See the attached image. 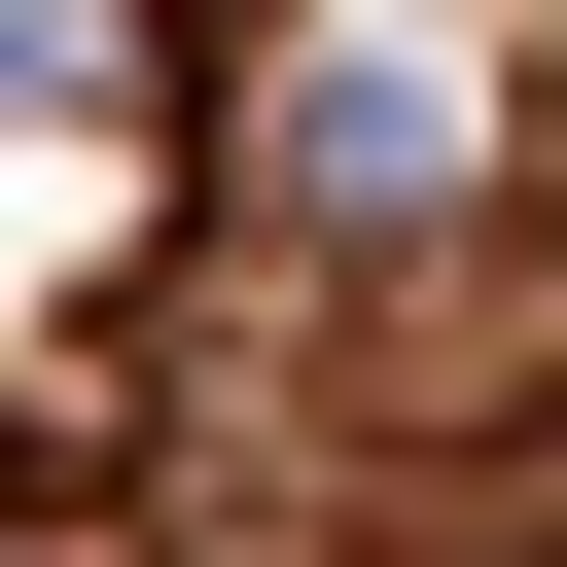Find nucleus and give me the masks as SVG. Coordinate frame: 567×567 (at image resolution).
I'll list each match as a JSON object with an SVG mask.
<instances>
[{
	"mask_svg": "<svg viewBox=\"0 0 567 567\" xmlns=\"http://www.w3.org/2000/svg\"><path fill=\"white\" fill-rule=\"evenodd\" d=\"M213 177L284 213V284H532V71L284 35V71H213Z\"/></svg>",
	"mask_w": 567,
	"mask_h": 567,
	"instance_id": "1",
	"label": "nucleus"
}]
</instances>
